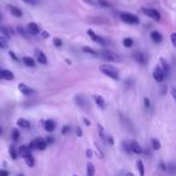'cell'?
<instances>
[{
	"mask_svg": "<svg viewBox=\"0 0 176 176\" xmlns=\"http://www.w3.org/2000/svg\"><path fill=\"white\" fill-rule=\"evenodd\" d=\"M100 71H101L104 75L111 77V78H114V80H118V77H120L118 76V70L116 69L115 67H112V65L104 64V65L100 67Z\"/></svg>",
	"mask_w": 176,
	"mask_h": 176,
	"instance_id": "1",
	"label": "cell"
},
{
	"mask_svg": "<svg viewBox=\"0 0 176 176\" xmlns=\"http://www.w3.org/2000/svg\"><path fill=\"white\" fill-rule=\"evenodd\" d=\"M120 18L122 19L124 23H128V24H139V18L135 15L133 13H129V12H122L120 15Z\"/></svg>",
	"mask_w": 176,
	"mask_h": 176,
	"instance_id": "2",
	"label": "cell"
},
{
	"mask_svg": "<svg viewBox=\"0 0 176 176\" xmlns=\"http://www.w3.org/2000/svg\"><path fill=\"white\" fill-rule=\"evenodd\" d=\"M100 54L103 56V58L104 59H106L109 61H120V56L115 52H112V51H109V50H104V51H101Z\"/></svg>",
	"mask_w": 176,
	"mask_h": 176,
	"instance_id": "3",
	"label": "cell"
},
{
	"mask_svg": "<svg viewBox=\"0 0 176 176\" xmlns=\"http://www.w3.org/2000/svg\"><path fill=\"white\" fill-rule=\"evenodd\" d=\"M142 10V12L145 13V15H147L150 18H152V19H154V21H157V22H159L161 21V13L156 10V8H141Z\"/></svg>",
	"mask_w": 176,
	"mask_h": 176,
	"instance_id": "4",
	"label": "cell"
},
{
	"mask_svg": "<svg viewBox=\"0 0 176 176\" xmlns=\"http://www.w3.org/2000/svg\"><path fill=\"white\" fill-rule=\"evenodd\" d=\"M153 78H154V81H157V82H163L164 81V72H163V70L161 69V67L159 65H157L154 70H153Z\"/></svg>",
	"mask_w": 176,
	"mask_h": 176,
	"instance_id": "5",
	"label": "cell"
},
{
	"mask_svg": "<svg viewBox=\"0 0 176 176\" xmlns=\"http://www.w3.org/2000/svg\"><path fill=\"white\" fill-rule=\"evenodd\" d=\"M27 33L28 34H31V35H38V34H40V31H41V29H40V27H39L36 23H34V22H30V23L27 25Z\"/></svg>",
	"mask_w": 176,
	"mask_h": 176,
	"instance_id": "6",
	"label": "cell"
},
{
	"mask_svg": "<svg viewBox=\"0 0 176 176\" xmlns=\"http://www.w3.org/2000/svg\"><path fill=\"white\" fill-rule=\"evenodd\" d=\"M87 34H88V36L92 39L94 42L99 44V45H101V46H104V45H105V41H104V39L100 38L99 35H97V34H95V33H94L92 29H88V30H87Z\"/></svg>",
	"mask_w": 176,
	"mask_h": 176,
	"instance_id": "7",
	"label": "cell"
},
{
	"mask_svg": "<svg viewBox=\"0 0 176 176\" xmlns=\"http://www.w3.org/2000/svg\"><path fill=\"white\" fill-rule=\"evenodd\" d=\"M33 142H34V146H35V150H40V151H44L47 146L45 139L42 138H36L35 140H33Z\"/></svg>",
	"mask_w": 176,
	"mask_h": 176,
	"instance_id": "8",
	"label": "cell"
},
{
	"mask_svg": "<svg viewBox=\"0 0 176 176\" xmlns=\"http://www.w3.org/2000/svg\"><path fill=\"white\" fill-rule=\"evenodd\" d=\"M35 56H36V61L40 63V64H47V57L46 54L44 53L41 50H36L35 51Z\"/></svg>",
	"mask_w": 176,
	"mask_h": 176,
	"instance_id": "9",
	"label": "cell"
},
{
	"mask_svg": "<svg viewBox=\"0 0 176 176\" xmlns=\"http://www.w3.org/2000/svg\"><path fill=\"white\" fill-rule=\"evenodd\" d=\"M6 8L8 10L10 11V13L12 16H15V17H22V10L21 8H18L17 6H13V5H6Z\"/></svg>",
	"mask_w": 176,
	"mask_h": 176,
	"instance_id": "10",
	"label": "cell"
},
{
	"mask_svg": "<svg viewBox=\"0 0 176 176\" xmlns=\"http://www.w3.org/2000/svg\"><path fill=\"white\" fill-rule=\"evenodd\" d=\"M18 89H19V92L24 94V95H30L34 93V91L31 89L29 86H27L25 83H19L18 84Z\"/></svg>",
	"mask_w": 176,
	"mask_h": 176,
	"instance_id": "11",
	"label": "cell"
},
{
	"mask_svg": "<svg viewBox=\"0 0 176 176\" xmlns=\"http://www.w3.org/2000/svg\"><path fill=\"white\" fill-rule=\"evenodd\" d=\"M134 59L138 61V63H140V64H146L147 57L142 52H135L134 53Z\"/></svg>",
	"mask_w": 176,
	"mask_h": 176,
	"instance_id": "12",
	"label": "cell"
},
{
	"mask_svg": "<svg viewBox=\"0 0 176 176\" xmlns=\"http://www.w3.org/2000/svg\"><path fill=\"white\" fill-rule=\"evenodd\" d=\"M151 39H152L153 42H156V44H159V42H162V40H163V36H162V34L159 33V31L157 30H153L151 31Z\"/></svg>",
	"mask_w": 176,
	"mask_h": 176,
	"instance_id": "13",
	"label": "cell"
},
{
	"mask_svg": "<svg viewBox=\"0 0 176 176\" xmlns=\"http://www.w3.org/2000/svg\"><path fill=\"white\" fill-rule=\"evenodd\" d=\"M129 147H130V151H131V152L138 153V154H140V153L142 152V148H141V146L139 145L136 141H131V142H130V145H129Z\"/></svg>",
	"mask_w": 176,
	"mask_h": 176,
	"instance_id": "14",
	"label": "cell"
},
{
	"mask_svg": "<svg viewBox=\"0 0 176 176\" xmlns=\"http://www.w3.org/2000/svg\"><path fill=\"white\" fill-rule=\"evenodd\" d=\"M44 127H45L46 131L51 133V131H53L56 129V122H54L53 120H47L46 122H45V124H44Z\"/></svg>",
	"mask_w": 176,
	"mask_h": 176,
	"instance_id": "15",
	"label": "cell"
},
{
	"mask_svg": "<svg viewBox=\"0 0 176 176\" xmlns=\"http://www.w3.org/2000/svg\"><path fill=\"white\" fill-rule=\"evenodd\" d=\"M18 153H19V156L23 157V158H25V157H28V156L31 154L30 150L28 148V146H21L19 150H18Z\"/></svg>",
	"mask_w": 176,
	"mask_h": 176,
	"instance_id": "16",
	"label": "cell"
},
{
	"mask_svg": "<svg viewBox=\"0 0 176 176\" xmlns=\"http://www.w3.org/2000/svg\"><path fill=\"white\" fill-rule=\"evenodd\" d=\"M17 125L21 127V128H24V129L30 128V123H29V121H27L25 118H18L17 120Z\"/></svg>",
	"mask_w": 176,
	"mask_h": 176,
	"instance_id": "17",
	"label": "cell"
},
{
	"mask_svg": "<svg viewBox=\"0 0 176 176\" xmlns=\"http://www.w3.org/2000/svg\"><path fill=\"white\" fill-rule=\"evenodd\" d=\"M1 78L8 80V81H11V80L15 78V76H13V74H12L10 70H1Z\"/></svg>",
	"mask_w": 176,
	"mask_h": 176,
	"instance_id": "18",
	"label": "cell"
},
{
	"mask_svg": "<svg viewBox=\"0 0 176 176\" xmlns=\"http://www.w3.org/2000/svg\"><path fill=\"white\" fill-rule=\"evenodd\" d=\"M161 64H162V67H161V69L163 70V72H164V76H168L169 75V64H168V61H165L164 58H161Z\"/></svg>",
	"mask_w": 176,
	"mask_h": 176,
	"instance_id": "19",
	"label": "cell"
},
{
	"mask_svg": "<svg viewBox=\"0 0 176 176\" xmlns=\"http://www.w3.org/2000/svg\"><path fill=\"white\" fill-rule=\"evenodd\" d=\"M22 61H23L27 67H29V68L35 67V61H34L31 57H23V58H22Z\"/></svg>",
	"mask_w": 176,
	"mask_h": 176,
	"instance_id": "20",
	"label": "cell"
},
{
	"mask_svg": "<svg viewBox=\"0 0 176 176\" xmlns=\"http://www.w3.org/2000/svg\"><path fill=\"white\" fill-rule=\"evenodd\" d=\"M75 103H76L77 106H81V107H83L84 105H87L86 99H84L82 95H76V97H75Z\"/></svg>",
	"mask_w": 176,
	"mask_h": 176,
	"instance_id": "21",
	"label": "cell"
},
{
	"mask_svg": "<svg viewBox=\"0 0 176 176\" xmlns=\"http://www.w3.org/2000/svg\"><path fill=\"white\" fill-rule=\"evenodd\" d=\"M94 101H95V104L99 107H101V109L105 107V100L103 99V97H100V95H94Z\"/></svg>",
	"mask_w": 176,
	"mask_h": 176,
	"instance_id": "22",
	"label": "cell"
},
{
	"mask_svg": "<svg viewBox=\"0 0 176 176\" xmlns=\"http://www.w3.org/2000/svg\"><path fill=\"white\" fill-rule=\"evenodd\" d=\"M94 173H95L94 165L92 163H88L87 164V176H94Z\"/></svg>",
	"mask_w": 176,
	"mask_h": 176,
	"instance_id": "23",
	"label": "cell"
},
{
	"mask_svg": "<svg viewBox=\"0 0 176 176\" xmlns=\"http://www.w3.org/2000/svg\"><path fill=\"white\" fill-rule=\"evenodd\" d=\"M136 167H138V170L140 173V176H145V168H144V163L141 161H138L136 163Z\"/></svg>",
	"mask_w": 176,
	"mask_h": 176,
	"instance_id": "24",
	"label": "cell"
},
{
	"mask_svg": "<svg viewBox=\"0 0 176 176\" xmlns=\"http://www.w3.org/2000/svg\"><path fill=\"white\" fill-rule=\"evenodd\" d=\"M82 51H83L84 53H89V54H93V56H98V54H99V52H97V51H94L93 48L87 47V46H84L83 48H82Z\"/></svg>",
	"mask_w": 176,
	"mask_h": 176,
	"instance_id": "25",
	"label": "cell"
},
{
	"mask_svg": "<svg viewBox=\"0 0 176 176\" xmlns=\"http://www.w3.org/2000/svg\"><path fill=\"white\" fill-rule=\"evenodd\" d=\"M24 159H25V163H27V165H28V167H34V164H35V159H34V158H33V156H28V157H25V158H24Z\"/></svg>",
	"mask_w": 176,
	"mask_h": 176,
	"instance_id": "26",
	"label": "cell"
},
{
	"mask_svg": "<svg viewBox=\"0 0 176 176\" xmlns=\"http://www.w3.org/2000/svg\"><path fill=\"white\" fill-rule=\"evenodd\" d=\"M151 144H152V148L153 150H156V151L161 148V142H159V140H158V139H152Z\"/></svg>",
	"mask_w": 176,
	"mask_h": 176,
	"instance_id": "27",
	"label": "cell"
},
{
	"mask_svg": "<svg viewBox=\"0 0 176 176\" xmlns=\"http://www.w3.org/2000/svg\"><path fill=\"white\" fill-rule=\"evenodd\" d=\"M8 40L4 38V36H0V48L5 50V48H8Z\"/></svg>",
	"mask_w": 176,
	"mask_h": 176,
	"instance_id": "28",
	"label": "cell"
},
{
	"mask_svg": "<svg viewBox=\"0 0 176 176\" xmlns=\"http://www.w3.org/2000/svg\"><path fill=\"white\" fill-rule=\"evenodd\" d=\"M8 153H10V156H11V158L12 159H17V151H16V148L13 147V146H11L10 148H8Z\"/></svg>",
	"mask_w": 176,
	"mask_h": 176,
	"instance_id": "29",
	"label": "cell"
},
{
	"mask_svg": "<svg viewBox=\"0 0 176 176\" xmlns=\"http://www.w3.org/2000/svg\"><path fill=\"white\" fill-rule=\"evenodd\" d=\"M123 46L124 47H131L133 46V40L130 38H125V39H123Z\"/></svg>",
	"mask_w": 176,
	"mask_h": 176,
	"instance_id": "30",
	"label": "cell"
},
{
	"mask_svg": "<svg viewBox=\"0 0 176 176\" xmlns=\"http://www.w3.org/2000/svg\"><path fill=\"white\" fill-rule=\"evenodd\" d=\"M97 4L100 5V6H103V8H110L111 6V4L107 0H97Z\"/></svg>",
	"mask_w": 176,
	"mask_h": 176,
	"instance_id": "31",
	"label": "cell"
},
{
	"mask_svg": "<svg viewBox=\"0 0 176 176\" xmlns=\"http://www.w3.org/2000/svg\"><path fill=\"white\" fill-rule=\"evenodd\" d=\"M11 135H12V139L15 140V141H18V139H19V130L18 129H12L11 131Z\"/></svg>",
	"mask_w": 176,
	"mask_h": 176,
	"instance_id": "32",
	"label": "cell"
},
{
	"mask_svg": "<svg viewBox=\"0 0 176 176\" xmlns=\"http://www.w3.org/2000/svg\"><path fill=\"white\" fill-rule=\"evenodd\" d=\"M0 31L4 34V36H5V39H10V31H8V29L6 28V27H0Z\"/></svg>",
	"mask_w": 176,
	"mask_h": 176,
	"instance_id": "33",
	"label": "cell"
},
{
	"mask_svg": "<svg viewBox=\"0 0 176 176\" xmlns=\"http://www.w3.org/2000/svg\"><path fill=\"white\" fill-rule=\"evenodd\" d=\"M17 31L19 35H23V38H28V33H27V30H24L22 27H17Z\"/></svg>",
	"mask_w": 176,
	"mask_h": 176,
	"instance_id": "34",
	"label": "cell"
},
{
	"mask_svg": "<svg viewBox=\"0 0 176 176\" xmlns=\"http://www.w3.org/2000/svg\"><path fill=\"white\" fill-rule=\"evenodd\" d=\"M53 45L56 47H61V45H63V41H61L59 38H54L53 39Z\"/></svg>",
	"mask_w": 176,
	"mask_h": 176,
	"instance_id": "35",
	"label": "cell"
},
{
	"mask_svg": "<svg viewBox=\"0 0 176 176\" xmlns=\"http://www.w3.org/2000/svg\"><path fill=\"white\" fill-rule=\"evenodd\" d=\"M105 139H106V141H107V144H109V145H111V146L115 145V141H114V138H112L111 135H107V136H105Z\"/></svg>",
	"mask_w": 176,
	"mask_h": 176,
	"instance_id": "36",
	"label": "cell"
},
{
	"mask_svg": "<svg viewBox=\"0 0 176 176\" xmlns=\"http://www.w3.org/2000/svg\"><path fill=\"white\" fill-rule=\"evenodd\" d=\"M98 130H99V134L100 136H101V139H104L105 140V134H104V128L100 125V124H98Z\"/></svg>",
	"mask_w": 176,
	"mask_h": 176,
	"instance_id": "37",
	"label": "cell"
},
{
	"mask_svg": "<svg viewBox=\"0 0 176 176\" xmlns=\"http://www.w3.org/2000/svg\"><path fill=\"white\" fill-rule=\"evenodd\" d=\"M23 1L28 5H36L38 4V0H23Z\"/></svg>",
	"mask_w": 176,
	"mask_h": 176,
	"instance_id": "38",
	"label": "cell"
},
{
	"mask_svg": "<svg viewBox=\"0 0 176 176\" xmlns=\"http://www.w3.org/2000/svg\"><path fill=\"white\" fill-rule=\"evenodd\" d=\"M70 130V125H64V127H63V129H61V134H64V135H65V134H68V131H69Z\"/></svg>",
	"mask_w": 176,
	"mask_h": 176,
	"instance_id": "39",
	"label": "cell"
},
{
	"mask_svg": "<svg viewBox=\"0 0 176 176\" xmlns=\"http://www.w3.org/2000/svg\"><path fill=\"white\" fill-rule=\"evenodd\" d=\"M10 57H11V58H12V59H13V61H19V58H18V57H17V56H16L15 53H13V52H12V51H11V52H10Z\"/></svg>",
	"mask_w": 176,
	"mask_h": 176,
	"instance_id": "40",
	"label": "cell"
},
{
	"mask_svg": "<svg viewBox=\"0 0 176 176\" xmlns=\"http://www.w3.org/2000/svg\"><path fill=\"white\" fill-rule=\"evenodd\" d=\"M170 38H171V42H173V46H176V34H175V33H173Z\"/></svg>",
	"mask_w": 176,
	"mask_h": 176,
	"instance_id": "41",
	"label": "cell"
},
{
	"mask_svg": "<svg viewBox=\"0 0 176 176\" xmlns=\"http://www.w3.org/2000/svg\"><path fill=\"white\" fill-rule=\"evenodd\" d=\"M122 145H123V148H124V151H125V152H130V147L127 142H123Z\"/></svg>",
	"mask_w": 176,
	"mask_h": 176,
	"instance_id": "42",
	"label": "cell"
},
{
	"mask_svg": "<svg viewBox=\"0 0 176 176\" xmlns=\"http://www.w3.org/2000/svg\"><path fill=\"white\" fill-rule=\"evenodd\" d=\"M45 141H46V144H53V142H54V138H52V136H47Z\"/></svg>",
	"mask_w": 176,
	"mask_h": 176,
	"instance_id": "43",
	"label": "cell"
},
{
	"mask_svg": "<svg viewBox=\"0 0 176 176\" xmlns=\"http://www.w3.org/2000/svg\"><path fill=\"white\" fill-rule=\"evenodd\" d=\"M144 101H145V107H146V109H148V107L151 106V101H150V99H148V98H145V99H144Z\"/></svg>",
	"mask_w": 176,
	"mask_h": 176,
	"instance_id": "44",
	"label": "cell"
},
{
	"mask_svg": "<svg viewBox=\"0 0 176 176\" xmlns=\"http://www.w3.org/2000/svg\"><path fill=\"white\" fill-rule=\"evenodd\" d=\"M76 135L77 136H82V129H81L80 127H77L76 128Z\"/></svg>",
	"mask_w": 176,
	"mask_h": 176,
	"instance_id": "45",
	"label": "cell"
},
{
	"mask_svg": "<svg viewBox=\"0 0 176 176\" xmlns=\"http://www.w3.org/2000/svg\"><path fill=\"white\" fill-rule=\"evenodd\" d=\"M167 91H168V87H167L165 84H163V86H162V94H165Z\"/></svg>",
	"mask_w": 176,
	"mask_h": 176,
	"instance_id": "46",
	"label": "cell"
},
{
	"mask_svg": "<svg viewBox=\"0 0 176 176\" xmlns=\"http://www.w3.org/2000/svg\"><path fill=\"white\" fill-rule=\"evenodd\" d=\"M0 176H8V171H6V170H0Z\"/></svg>",
	"mask_w": 176,
	"mask_h": 176,
	"instance_id": "47",
	"label": "cell"
},
{
	"mask_svg": "<svg viewBox=\"0 0 176 176\" xmlns=\"http://www.w3.org/2000/svg\"><path fill=\"white\" fill-rule=\"evenodd\" d=\"M83 122L86 123V125H91V121L88 118H83Z\"/></svg>",
	"mask_w": 176,
	"mask_h": 176,
	"instance_id": "48",
	"label": "cell"
},
{
	"mask_svg": "<svg viewBox=\"0 0 176 176\" xmlns=\"http://www.w3.org/2000/svg\"><path fill=\"white\" fill-rule=\"evenodd\" d=\"M86 153H87V157H88V158H91V157H92V151H91V150H87Z\"/></svg>",
	"mask_w": 176,
	"mask_h": 176,
	"instance_id": "49",
	"label": "cell"
},
{
	"mask_svg": "<svg viewBox=\"0 0 176 176\" xmlns=\"http://www.w3.org/2000/svg\"><path fill=\"white\" fill-rule=\"evenodd\" d=\"M86 3H88V4H92V5H95V1H93V0H84Z\"/></svg>",
	"mask_w": 176,
	"mask_h": 176,
	"instance_id": "50",
	"label": "cell"
},
{
	"mask_svg": "<svg viewBox=\"0 0 176 176\" xmlns=\"http://www.w3.org/2000/svg\"><path fill=\"white\" fill-rule=\"evenodd\" d=\"M42 36H44V39H47V38H48V33L44 31V33H42Z\"/></svg>",
	"mask_w": 176,
	"mask_h": 176,
	"instance_id": "51",
	"label": "cell"
},
{
	"mask_svg": "<svg viewBox=\"0 0 176 176\" xmlns=\"http://www.w3.org/2000/svg\"><path fill=\"white\" fill-rule=\"evenodd\" d=\"M125 176H134V175H133L131 173H128V174H127V175H125Z\"/></svg>",
	"mask_w": 176,
	"mask_h": 176,
	"instance_id": "52",
	"label": "cell"
},
{
	"mask_svg": "<svg viewBox=\"0 0 176 176\" xmlns=\"http://www.w3.org/2000/svg\"><path fill=\"white\" fill-rule=\"evenodd\" d=\"M0 78H1V70H0Z\"/></svg>",
	"mask_w": 176,
	"mask_h": 176,
	"instance_id": "53",
	"label": "cell"
},
{
	"mask_svg": "<svg viewBox=\"0 0 176 176\" xmlns=\"http://www.w3.org/2000/svg\"><path fill=\"white\" fill-rule=\"evenodd\" d=\"M0 135H1V128H0Z\"/></svg>",
	"mask_w": 176,
	"mask_h": 176,
	"instance_id": "54",
	"label": "cell"
},
{
	"mask_svg": "<svg viewBox=\"0 0 176 176\" xmlns=\"http://www.w3.org/2000/svg\"><path fill=\"white\" fill-rule=\"evenodd\" d=\"M0 19H1V13H0Z\"/></svg>",
	"mask_w": 176,
	"mask_h": 176,
	"instance_id": "55",
	"label": "cell"
},
{
	"mask_svg": "<svg viewBox=\"0 0 176 176\" xmlns=\"http://www.w3.org/2000/svg\"><path fill=\"white\" fill-rule=\"evenodd\" d=\"M18 176H24V175H22V174H21V175H18Z\"/></svg>",
	"mask_w": 176,
	"mask_h": 176,
	"instance_id": "56",
	"label": "cell"
},
{
	"mask_svg": "<svg viewBox=\"0 0 176 176\" xmlns=\"http://www.w3.org/2000/svg\"><path fill=\"white\" fill-rule=\"evenodd\" d=\"M74 176H76V175H74Z\"/></svg>",
	"mask_w": 176,
	"mask_h": 176,
	"instance_id": "57",
	"label": "cell"
}]
</instances>
